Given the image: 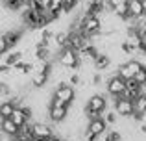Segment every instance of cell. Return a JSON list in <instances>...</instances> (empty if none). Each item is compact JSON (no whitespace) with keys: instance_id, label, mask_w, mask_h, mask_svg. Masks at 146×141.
I'll return each mask as SVG.
<instances>
[{"instance_id":"obj_1","label":"cell","mask_w":146,"mask_h":141,"mask_svg":"<svg viewBox=\"0 0 146 141\" xmlns=\"http://www.w3.org/2000/svg\"><path fill=\"white\" fill-rule=\"evenodd\" d=\"M107 106H109L107 98L104 97V95H100V93H94V95H91V97L87 98L85 106H83V115H85L87 121L102 117L104 112L107 110Z\"/></svg>"},{"instance_id":"obj_2","label":"cell","mask_w":146,"mask_h":141,"mask_svg":"<svg viewBox=\"0 0 146 141\" xmlns=\"http://www.w3.org/2000/svg\"><path fill=\"white\" fill-rule=\"evenodd\" d=\"M74 100H76V87L68 86L67 82L56 84V89L52 93V102H57V104H63L70 108Z\"/></svg>"},{"instance_id":"obj_3","label":"cell","mask_w":146,"mask_h":141,"mask_svg":"<svg viewBox=\"0 0 146 141\" xmlns=\"http://www.w3.org/2000/svg\"><path fill=\"white\" fill-rule=\"evenodd\" d=\"M57 63H59V67H65V69H68V71H78L80 67H82V59H80L78 52L70 47L61 48V50L57 52Z\"/></svg>"},{"instance_id":"obj_4","label":"cell","mask_w":146,"mask_h":141,"mask_svg":"<svg viewBox=\"0 0 146 141\" xmlns=\"http://www.w3.org/2000/svg\"><path fill=\"white\" fill-rule=\"evenodd\" d=\"M106 91L111 98H117V97H122L126 91V80L120 78L118 74H111L109 78L106 80Z\"/></svg>"},{"instance_id":"obj_5","label":"cell","mask_w":146,"mask_h":141,"mask_svg":"<svg viewBox=\"0 0 146 141\" xmlns=\"http://www.w3.org/2000/svg\"><path fill=\"white\" fill-rule=\"evenodd\" d=\"M68 106H63V104H57V102H52L50 100V104H48V119H50V123H54V124H61V123H65L67 121V117H68Z\"/></svg>"},{"instance_id":"obj_6","label":"cell","mask_w":146,"mask_h":141,"mask_svg":"<svg viewBox=\"0 0 146 141\" xmlns=\"http://www.w3.org/2000/svg\"><path fill=\"white\" fill-rule=\"evenodd\" d=\"M113 108L117 112L118 117H124V119H129L133 115V100L126 97H117L113 98Z\"/></svg>"},{"instance_id":"obj_7","label":"cell","mask_w":146,"mask_h":141,"mask_svg":"<svg viewBox=\"0 0 146 141\" xmlns=\"http://www.w3.org/2000/svg\"><path fill=\"white\" fill-rule=\"evenodd\" d=\"M32 108L30 106H26V104H22V106H15V110H13V113H11V117L9 119L13 121L15 124H17L19 128L22 126V124H26V123H30V119H32Z\"/></svg>"},{"instance_id":"obj_8","label":"cell","mask_w":146,"mask_h":141,"mask_svg":"<svg viewBox=\"0 0 146 141\" xmlns=\"http://www.w3.org/2000/svg\"><path fill=\"white\" fill-rule=\"evenodd\" d=\"M32 136L35 139H44L46 141L48 138H52L54 134V128L50 126V124H46L44 121H35V123H32Z\"/></svg>"},{"instance_id":"obj_9","label":"cell","mask_w":146,"mask_h":141,"mask_svg":"<svg viewBox=\"0 0 146 141\" xmlns=\"http://www.w3.org/2000/svg\"><path fill=\"white\" fill-rule=\"evenodd\" d=\"M107 123L104 121V117H96V119H91V121H87V126H85V130H89L91 134H94V136H98V138H102L104 134L107 132Z\"/></svg>"},{"instance_id":"obj_10","label":"cell","mask_w":146,"mask_h":141,"mask_svg":"<svg viewBox=\"0 0 146 141\" xmlns=\"http://www.w3.org/2000/svg\"><path fill=\"white\" fill-rule=\"evenodd\" d=\"M144 93V86H141V84H137L135 80H126V91H124V95L122 97H126V98H129V100H135L139 95H143Z\"/></svg>"},{"instance_id":"obj_11","label":"cell","mask_w":146,"mask_h":141,"mask_svg":"<svg viewBox=\"0 0 146 141\" xmlns=\"http://www.w3.org/2000/svg\"><path fill=\"white\" fill-rule=\"evenodd\" d=\"M111 65H113V61H111L109 54H106V52H100L96 58L93 59V67H94V71H98V72H104V71L111 69Z\"/></svg>"},{"instance_id":"obj_12","label":"cell","mask_w":146,"mask_h":141,"mask_svg":"<svg viewBox=\"0 0 146 141\" xmlns=\"http://www.w3.org/2000/svg\"><path fill=\"white\" fill-rule=\"evenodd\" d=\"M2 35H4V39H6L7 47L15 48L19 43H21V39H22V30L21 28H11V30H7V32H4Z\"/></svg>"},{"instance_id":"obj_13","label":"cell","mask_w":146,"mask_h":141,"mask_svg":"<svg viewBox=\"0 0 146 141\" xmlns=\"http://www.w3.org/2000/svg\"><path fill=\"white\" fill-rule=\"evenodd\" d=\"M143 9V0H128V17L129 19H141L144 17Z\"/></svg>"},{"instance_id":"obj_14","label":"cell","mask_w":146,"mask_h":141,"mask_svg":"<svg viewBox=\"0 0 146 141\" xmlns=\"http://www.w3.org/2000/svg\"><path fill=\"white\" fill-rule=\"evenodd\" d=\"M0 134L7 136V138H15L19 136V126L11 119H0Z\"/></svg>"},{"instance_id":"obj_15","label":"cell","mask_w":146,"mask_h":141,"mask_svg":"<svg viewBox=\"0 0 146 141\" xmlns=\"http://www.w3.org/2000/svg\"><path fill=\"white\" fill-rule=\"evenodd\" d=\"M22 58H24V54H22V50H13V48H11V50H7L6 54L2 56V61L6 63V65L13 67L15 63H19V61H21Z\"/></svg>"},{"instance_id":"obj_16","label":"cell","mask_w":146,"mask_h":141,"mask_svg":"<svg viewBox=\"0 0 146 141\" xmlns=\"http://www.w3.org/2000/svg\"><path fill=\"white\" fill-rule=\"evenodd\" d=\"M13 110H15V104L9 98L7 100H0V119H9Z\"/></svg>"},{"instance_id":"obj_17","label":"cell","mask_w":146,"mask_h":141,"mask_svg":"<svg viewBox=\"0 0 146 141\" xmlns=\"http://www.w3.org/2000/svg\"><path fill=\"white\" fill-rule=\"evenodd\" d=\"M104 121L107 123V126H115V124H118V115L115 110H106L104 112Z\"/></svg>"},{"instance_id":"obj_18","label":"cell","mask_w":146,"mask_h":141,"mask_svg":"<svg viewBox=\"0 0 146 141\" xmlns=\"http://www.w3.org/2000/svg\"><path fill=\"white\" fill-rule=\"evenodd\" d=\"M80 4V0H61V9L65 11V13H70L72 9H76Z\"/></svg>"},{"instance_id":"obj_19","label":"cell","mask_w":146,"mask_h":141,"mask_svg":"<svg viewBox=\"0 0 146 141\" xmlns=\"http://www.w3.org/2000/svg\"><path fill=\"white\" fill-rule=\"evenodd\" d=\"M133 80H135L137 84H141V86H146V65H144V63H143V67L139 69V72L133 76Z\"/></svg>"},{"instance_id":"obj_20","label":"cell","mask_w":146,"mask_h":141,"mask_svg":"<svg viewBox=\"0 0 146 141\" xmlns=\"http://www.w3.org/2000/svg\"><path fill=\"white\" fill-rule=\"evenodd\" d=\"M7 50H11V48L7 47V43H6V39H4V35L0 33V58H2V56L6 54Z\"/></svg>"},{"instance_id":"obj_21","label":"cell","mask_w":146,"mask_h":141,"mask_svg":"<svg viewBox=\"0 0 146 141\" xmlns=\"http://www.w3.org/2000/svg\"><path fill=\"white\" fill-rule=\"evenodd\" d=\"M7 74H11V67L6 65L4 61H0V76H7Z\"/></svg>"},{"instance_id":"obj_22","label":"cell","mask_w":146,"mask_h":141,"mask_svg":"<svg viewBox=\"0 0 146 141\" xmlns=\"http://www.w3.org/2000/svg\"><path fill=\"white\" fill-rule=\"evenodd\" d=\"M9 141H32V139L22 138V136H15V138H9Z\"/></svg>"},{"instance_id":"obj_23","label":"cell","mask_w":146,"mask_h":141,"mask_svg":"<svg viewBox=\"0 0 146 141\" xmlns=\"http://www.w3.org/2000/svg\"><path fill=\"white\" fill-rule=\"evenodd\" d=\"M46 141H63L61 138H57V136H52V138H48Z\"/></svg>"},{"instance_id":"obj_24","label":"cell","mask_w":146,"mask_h":141,"mask_svg":"<svg viewBox=\"0 0 146 141\" xmlns=\"http://www.w3.org/2000/svg\"><path fill=\"white\" fill-rule=\"evenodd\" d=\"M143 9H144V13H146V0H143Z\"/></svg>"},{"instance_id":"obj_25","label":"cell","mask_w":146,"mask_h":141,"mask_svg":"<svg viewBox=\"0 0 146 141\" xmlns=\"http://www.w3.org/2000/svg\"><path fill=\"white\" fill-rule=\"evenodd\" d=\"M144 93H146V86H144Z\"/></svg>"},{"instance_id":"obj_26","label":"cell","mask_w":146,"mask_h":141,"mask_svg":"<svg viewBox=\"0 0 146 141\" xmlns=\"http://www.w3.org/2000/svg\"><path fill=\"white\" fill-rule=\"evenodd\" d=\"M144 26H146V21H144Z\"/></svg>"},{"instance_id":"obj_27","label":"cell","mask_w":146,"mask_h":141,"mask_svg":"<svg viewBox=\"0 0 146 141\" xmlns=\"http://www.w3.org/2000/svg\"><path fill=\"white\" fill-rule=\"evenodd\" d=\"M0 138H2V136H0Z\"/></svg>"}]
</instances>
